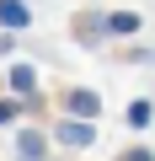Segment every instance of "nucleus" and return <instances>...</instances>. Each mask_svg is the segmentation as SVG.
Masks as SVG:
<instances>
[{"mask_svg": "<svg viewBox=\"0 0 155 161\" xmlns=\"http://www.w3.org/2000/svg\"><path fill=\"white\" fill-rule=\"evenodd\" d=\"M0 22L6 27H27V6L22 0H0Z\"/></svg>", "mask_w": 155, "mask_h": 161, "instance_id": "f257e3e1", "label": "nucleus"}, {"mask_svg": "<svg viewBox=\"0 0 155 161\" xmlns=\"http://www.w3.org/2000/svg\"><path fill=\"white\" fill-rule=\"evenodd\" d=\"M59 140H64V145H91V124H64Z\"/></svg>", "mask_w": 155, "mask_h": 161, "instance_id": "f03ea898", "label": "nucleus"}, {"mask_svg": "<svg viewBox=\"0 0 155 161\" xmlns=\"http://www.w3.org/2000/svg\"><path fill=\"white\" fill-rule=\"evenodd\" d=\"M139 27V16L134 11H118V16H107V32H134Z\"/></svg>", "mask_w": 155, "mask_h": 161, "instance_id": "7ed1b4c3", "label": "nucleus"}, {"mask_svg": "<svg viewBox=\"0 0 155 161\" xmlns=\"http://www.w3.org/2000/svg\"><path fill=\"white\" fill-rule=\"evenodd\" d=\"M70 108H75V113H96L102 102H96V92H75V97H70Z\"/></svg>", "mask_w": 155, "mask_h": 161, "instance_id": "20e7f679", "label": "nucleus"}, {"mask_svg": "<svg viewBox=\"0 0 155 161\" xmlns=\"http://www.w3.org/2000/svg\"><path fill=\"white\" fill-rule=\"evenodd\" d=\"M11 80H16V92H32V86H38V75H32L27 64H16V70H11Z\"/></svg>", "mask_w": 155, "mask_h": 161, "instance_id": "39448f33", "label": "nucleus"}, {"mask_svg": "<svg viewBox=\"0 0 155 161\" xmlns=\"http://www.w3.org/2000/svg\"><path fill=\"white\" fill-rule=\"evenodd\" d=\"M16 145H22V156H43V134H32V129H27Z\"/></svg>", "mask_w": 155, "mask_h": 161, "instance_id": "423d86ee", "label": "nucleus"}, {"mask_svg": "<svg viewBox=\"0 0 155 161\" xmlns=\"http://www.w3.org/2000/svg\"><path fill=\"white\" fill-rule=\"evenodd\" d=\"M128 124L144 129V124H150V102H134V108H128Z\"/></svg>", "mask_w": 155, "mask_h": 161, "instance_id": "0eeeda50", "label": "nucleus"}, {"mask_svg": "<svg viewBox=\"0 0 155 161\" xmlns=\"http://www.w3.org/2000/svg\"><path fill=\"white\" fill-rule=\"evenodd\" d=\"M123 161H155V156H150V150H128Z\"/></svg>", "mask_w": 155, "mask_h": 161, "instance_id": "6e6552de", "label": "nucleus"}]
</instances>
